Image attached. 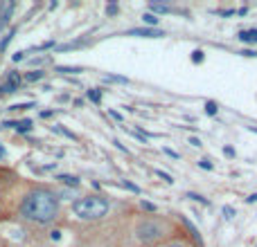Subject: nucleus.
Instances as JSON below:
<instances>
[{"mask_svg": "<svg viewBox=\"0 0 257 247\" xmlns=\"http://www.w3.org/2000/svg\"><path fill=\"white\" fill-rule=\"evenodd\" d=\"M88 99H91L93 104H99V101H102V92H99V90H88Z\"/></svg>", "mask_w": 257, "mask_h": 247, "instance_id": "9d476101", "label": "nucleus"}, {"mask_svg": "<svg viewBox=\"0 0 257 247\" xmlns=\"http://www.w3.org/2000/svg\"><path fill=\"white\" fill-rule=\"evenodd\" d=\"M61 74H79L81 68H68V65H61V68H57Z\"/></svg>", "mask_w": 257, "mask_h": 247, "instance_id": "f8f14e48", "label": "nucleus"}, {"mask_svg": "<svg viewBox=\"0 0 257 247\" xmlns=\"http://www.w3.org/2000/svg\"><path fill=\"white\" fill-rule=\"evenodd\" d=\"M18 85H21V74H18V72H9V74H7V81L0 85V95H11V92H16Z\"/></svg>", "mask_w": 257, "mask_h": 247, "instance_id": "20e7f679", "label": "nucleus"}, {"mask_svg": "<svg viewBox=\"0 0 257 247\" xmlns=\"http://www.w3.org/2000/svg\"><path fill=\"white\" fill-rule=\"evenodd\" d=\"M224 214H225V218H232V214H235V211H232L230 207H225V209H224Z\"/></svg>", "mask_w": 257, "mask_h": 247, "instance_id": "4be33fe9", "label": "nucleus"}, {"mask_svg": "<svg viewBox=\"0 0 257 247\" xmlns=\"http://www.w3.org/2000/svg\"><path fill=\"white\" fill-rule=\"evenodd\" d=\"M122 187H127L128 191H133V193H140V189L135 187V184H131V182H127V180H122Z\"/></svg>", "mask_w": 257, "mask_h": 247, "instance_id": "dca6fc26", "label": "nucleus"}, {"mask_svg": "<svg viewBox=\"0 0 257 247\" xmlns=\"http://www.w3.org/2000/svg\"><path fill=\"white\" fill-rule=\"evenodd\" d=\"M72 211L84 220H99L108 211V200L104 195H86L72 205Z\"/></svg>", "mask_w": 257, "mask_h": 247, "instance_id": "f03ea898", "label": "nucleus"}, {"mask_svg": "<svg viewBox=\"0 0 257 247\" xmlns=\"http://www.w3.org/2000/svg\"><path fill=\"white\" fill-rule=\"evenodd\" d=\"M156 175H161V178L165 180V182H174V180H171V175L165 173V171H156Z\"/></svg>", "mask_w": 257, "mask_h": 247, "instance_id": "aec40b11", "label": "nucleus"}, {"mask_svg": "<svg viewBox=\"0 0 257 247\" xmlns=\"http://www.w3.org/2000/svg\"><path fill=\"white\" fill-rule=\"evenodd\" d=\"M14 2H7V5H2V14H0V27L2 25H7V21H9V16H11V11H14Z\"/></svg>", "mask_w": 257, "mask_h": 247, "instance_id": "423d86ee", "label": "nucleus"}, {"mask_svg": "<svg viewBox=\"0 0 257 247\" xmlns=\"http://www.w3.org/2000/svg\"><path fill=\"white\" fill-rule=\"evenodd\" d=\"M201 168H208V171H212V162H210V160H201Z\"/></svg>", "mask_w": 257, "mask_h": 247, "instance_id": "412c9836", "label": "nucleus"}, {"mask_svg": "<svg viewBox=\"0 0 257 247\" xmlns=\"http://www.w3.org/2000/svg\"><path fill=\"white\" fill-rule=\"evenodd\" d=\"M43 77H45V72H43V70H36V72H30L25 77V81H38V79H43Z\"/></svg>", "mask_w": 257, "mask_h": 247, "instance_id": "9b49d317", "label": "nucleus"}, {"mask_svg": "<svg viewBox=\"0 0 257 247\" xmlns=\"http://www.w3.org/2000/svg\"><path fill=\"white\" fill-rule=\"evenodd\" d=\"M131 36H145V38H156V36H162V32H158V29H131Z\"/></svg>", "mask_w": 257, "mask_h": 247, "instance_id": "39448f33", "label": "nucleus"}, {"mask_svg": "<svg viewBox=\"0 0 257 247\" xmlns=\"http://www.w3.org/2000/svg\"><path fill=\"white\" fill-rule=\"evenodd\" d=\"M118 11H120V7H118V5H108V7H106V14H108V16H115Z\"/></svg>", "mask_w": 257, "mask_h": 247, "instance_id": "f3484780", "label": "nucleus"}, {"mask_svg": "<svg viewBox=\"0 0 257 247\" xmlns=\"http://www.w3.org/2000/svg\"><path fill=\"white\" fill-rule=\"evenodd\" d=\"M25 58V52H18V54H14V61H23Z\"/></svg>", "mask_w": 257, "mask_h": 247, "instance_id": "b1692460", "label": "nucleus"}, {"mask_svg": "<svg viewBox=\"0 0 257 247\" xmlns=\"http://www.w3.org/2000/svg\"><path fill=\"white\" fill-rule=\"evenodd\" d=\"M158 236H161V227H158V222L147 220V222H142V225L138 227V238L142 243H151V241H156Z\"/></svg>", "mask_w": 257, "mask_h": 247, "instance_id": "7ed1b4c3", "label": "nucleus"}, {"mask_svg": "<svg viewBox=\"0 0 257 247\" xmlns=\"http://www.w3.org/2000/svg\"><path fill=\"white\" fill-rule=\"evenodd\" d=\"M21 214L25 216L27 220H34V222H52L59 214V200L52 191H45V189H36L32 193H27L25 200L21 205Z\"/></svg>", "mask_w": 257, "mask_h": 247, "instance_id": "f257e3e1", "label": "nucleus"}, {"mask_svg": "<svg viewBox=\"0 0 257 247\" xmlns=\"http://www.w3.org/2000/svg\"><path fill=\"white\" fill-rule=\"evenodd\" d=\"M192 61H194V63H201V61H203V52H201V50H194V52H192Z\"/></svg>", "mask_w": 257, "mask_h": 247, "instance_id": "2eb2a0df", "label": "nucleus"}, {"mask_svg": "<svg viewBox=\"0 0 257 247\" xmlns=\"http://www.w3.org/2000/svg\"><path fill=\"white\" fill-rule=\"evenodd\" d=\"M149 9L154 11V16H156V14H169V11H171V7L161 5V2H151V5H149Z\"/></svg>", "mask_w": 257, "mask_h": 247, "instance_id": "6e6552de", "label": "nucleus"}, {"mask_svg": "<svg viewBox=\"0 0 257 247\" xmlns=\"http://www.w3.org/2000/svg\"><path fill=\"white\" fill-rule=\"evenodd\" d=\"M11 36H14V29H11V32H9V34H7V36H5V41L0 43V50H5V48H7V43H9V41H11Z\"/></svg>", "mask_w": 257, "mask_h": 247, "instance_id": "6ab92c4d", "label": "nucleus"}, {"mask_svg": "<svg viewBox=\"0 0 257 247\" xmlns=\"http://www.w3.org/2000/svg\"><path fill=\"white\" fill-rule=\"evenodd\" d=\"M165 153H167V155H171V158H174V160H178V153H174V151H171V148H165Z\"/></svg>", "mask_w": 257, "mask_h": 247, "instance_id": "5701e85b", "label": "nucleus"}, {"mask_svg": "<svg viewBox=\"0 0 257 247\" xmlns=\"http://www.w3.org/2000/svg\"><path fill=\"white\" fill-rule=\"evenodd\" d=\"M239 38L244 43H257V29H244L239 34Z\"/></svg>", "mask_w": 257, "mask_h": 247, "instance_id": "0eeeda50", "label": "nucleus"}, {"mask_svg": "<svg viewBox=\"0 0 257 247\" xmlns=\"http://www.w3.org/2000/svg\"><path fill=\"white\" fill-rule=\"evenodd\" d=\"M205 112H208V115H217V104H214V101H208V104H205Z\"/></svg>", "mask_w": 257, "mask_h": 247, "instance_id": "4468645a", "label": "nucleus"}, {"mask_svg": "<svg viewBox=\"0 0 257 247\" xmlns=\"http://www.w3.org/2000/svg\"><path fill=\"white\" fill-rule=\"evenodd\" d=\"M142 18H145V23H147V25H158V16H154V14H145V16H142Z\"/></svg>", "mask_w": 257, "mask_h": 247, "instance_id": "ddd939ff", "label": "nucleus"}, {"mask_svg": "<svg viewBox=\"0 0 257 247\" xmlns=\"http://www.w3.org/2000/svg\"><path fill=\"white\" fill-rule=\"evenodd\" d=\"M188 198L196 200V202H203V205H208V200H205V198H201V195H198V193H188Z\"/></svg>", "mask_w": 257, "mask_h": 247, "instance_id": "a211bd4d", "label": "nucleus"}, {"mask_svg": "<svg viewBox=\"0 0 257 247\" xmlns=\"http://www.w3.org/2000/svg\"><path fill=\"white\" fill-rule=\"evenodd\" d=\"M169 247H185V245H178V243H174V245H169Z\"/></svg>", "mask_w": 257, "mask_h": 247, "instance_id": "bb28decb", "label": "nucleus"}, {"mask_svg": "<svg viewBox=\"0 0 257 247\" xmlns=\"http://www.w3.org/2000/svg\"><path fill=\"white\" fill-rule=\"evenodd\" d=\"M59 180L64 184H68V187H79V178H75V175H68V173H61Z\"/></svg>", "mask_w": 257, "mask_h": 247, "instance_id": "1a4fd4ad", "label": "nucleus"}, {"mask_svg": "<svg viewBox=\"0 0 257 247\" xmlns=\"http://www.w3.org/2000/svg\"><path fill=\"white\" fill-rule=\"evenodd\" d=\"M142 207H145L147 211H156V207H154V205H149V202H142Z\"/></svg>", "mask_w": 257, "mask_h": 247, "instance_id": "393cba45", "label": "nucleus"}, {"mask_svg": "<svg viewBox=\"0 0 257 247\" xmlns=\"http://www.w3.org/2000/svg\"><path fill=\"white\" fill-rule=\"evenodd\" d=\"M2 155H5V148H2V146H0V158H2Z\"/></svg>", "mask_w": 257, "mask_h": 247, "instance_id": "a878e982", "label": "nucleus"}]
</instances>
